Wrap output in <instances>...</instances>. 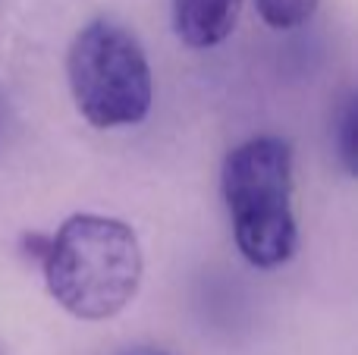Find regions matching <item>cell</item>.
Wrapping results in <instances>:
<instances>
[{
  "mask_svg": "<svg viewBox=\"0 0 358 355\" xmlns=\"http://www.w3.org/2000/svg\"><path fill=\"white\" fill-rule=\"evenodd\" d=\"M258 3V13L271 29H299L305 25L311 16H315L317 3L321 0H255Z\"/></svg>",
  "mask_w": 358,
  "mask_h": 355,
  "instance_id": "cell-5",
  "label": "cell"
},
{
  "mask_svg": "<svg viewBox=\"0 0 358 355\" xmlns=\"http://www.w3.org/2000/svg\"><path fill=\"white\" fill-rule=\"evenodd\" d=\"M66 79L79 113L94 129L136 126L148 117L155 82L145 48L126 25L92 19L73 38Z\"/></svg>",
  "mask_w": 358,
  "mask_h": 355,
  "instance_id": "cell-3",
  "label": "cell"
},
{
  "mask_svg": "<svg viewBox=\"0 0 358 355\" xmlns=\"http://www.w3.org/2000/svg\"><path fill=\"white\" fill-rule=\"evenodd\" d=\"M54 302L79 321L120 314L142 287L145 258L129 224L104 214H73L48 239L41 258Z\"/></svg>",
  "mask_w": 358,
  "mask_h": 355,
  "instance_id": "cell-1",
  "label": "cell"
},
{
  "mask_svg": "<svg viewBox=\"0 0 358 355\" xmlns=\"http://www.w3.org/2000/svg\"><path fill=\"white\" fill-rule=\"evenodd\" d=\"M0 355H3V352H0Z\"/></svg>",
  "mask_w": 358,
  "mask_h": 355,
  "instance_id": "cell-8",
  "label": "cell"
},
{
  "mask_svg": "<svg viewBox=\"0 0 358 355\" xmlns=\"http://www.w3.org/2000/svg\"><path fill=\"white\" fill-rule=\"evenodd\" d=\"M6 126H10V101H6L3 88H0V142L6 136Z\"/></svg>",
  "mask_w": 358,
  "mask_h": 355,
  "instance_id": "cell-7",
  "label": "cell"
},
{
  "mask_svg": "<svg viewBox=\"0 0 358 355\" xmlns=\"http://www.w3.org/2000/svg\"><path fill=\"white\" fill-rule=\"evenodd\" d=\"M355 132H358L355 98H346V104H343L340 117H336V126H334V142H336V148H340V161H343V167H346V173H355V161H358Z\"/></svg>",
  "mask_w": 358,
  "mask_h": 355,
  "instance_id": "cell-6",
  "label": "cell"
},
{
  "mask_svg": "<svg viewBox=\"0 0 358 355\" xmlns=\"http://www.w3.org/2000/svg\"><path fill=\"white\" fill-rule=\"evenodd\" d=\"M245 0H173V29L189 48H217L233 35Z\"/></svg>",
  "mask_w": 358,
  "mask_h": 355,
  "instance_id": "cell-4",
  "label": "cell"
},
{
  "mask_svg": "<svg viewBox=\"0 0 358 355\" xmlns=\"http://www.w3.org/2000/svg\"><path fill=\"white\" fill-rule=\"evenodd\" d=\"M220 189L242 258L255 268L289 261L299 242L289 142L277 136L242 142L223 161Z\"/></svg>",
  "mask_w": 358,
  "mask_h": 355,
  "instance_id": "cell-2",
  "label": "cell"
}]
</instances>
